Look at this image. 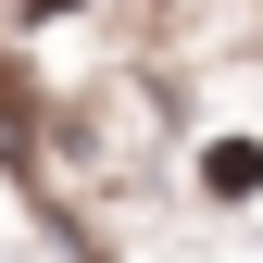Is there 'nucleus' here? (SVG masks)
<instances>
[{"mask_svg": "<svg viewBox=\"0 0 263 263\" xmlns=\"http://www.w3.org/2000/svg\"><path fill=\"white\" fill-rule=\"evenodd\" d=\"M201 188L251 201V188H263V151H251V138H213V151H201Z\"/></svg>", "mask_w": 263, "mask_h": 263, "instance_id": "obj_1", "label": "nucleus"}, {"mask_svg": "<svg viewBox=\"0 0 263 263\" xmlns=\"http://www.w3.org/2000/svg\"><path fill=\"white\" fill-rule=\"evenodd\" d=\"M25 13H76V0H25Z\"/></svg>", "mask_w": 263, "mask_h": 263, "instance_id": "obj_2", "label": "nucleus"}]
</instances>
